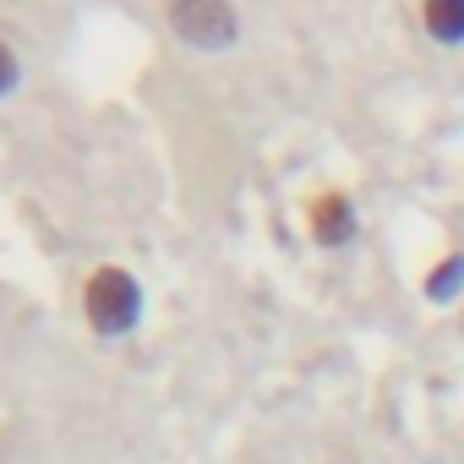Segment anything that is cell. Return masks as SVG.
<instances>
[{
    "label": "cell",
    "mask_w": 464,
    "mask_h": 464,
    "mask_svg": "<svg viewBox=\"0 0 464 464\" xmlns=\"http://www.w3.org/2000/svg\"><path fill=\"white\" fill-rule=\"evenodd\" d=\"M148 312V290L126 263H99L82 279V323L93 328V339H126L142 328Z\"/></svg>",
    "instance_id": "6da1fadb"
},
{
    "label": "cell",
    "mask_w": 464,
    "mask_h": 464,
    "mask_svg": "<svg viewBox=\"0 0 464 464\" xmlns=\"http://www.w3.org/2000/svg\"><path fill=\"white\" fill-rule=\"evenodd\" d=\"M164 23L197 55H224L241 44V12L224 6V0H180V6L164 12Z\"/></svg>",
    "instance_id": "7a4b0ae2"
},
{
    "label": "cell",
    "mask_w": 464,
    "mask_h": 464,
    "mask_svg": "<svg viewBox=\"0 0 464 464\" xmlns=\"http://www.w3.org/2000/svg\"><path fill=\"white\" fill-rule=\"evenodd\" d=\"M420 34L442 50L464 44V0H426L420 6Z\"/></svg>",
    "instance_id": "277c9868"
},
{
    "label": "cell",
    "mask_w": 464,
    "mask_h": 464,
    "mask_svg": "<svg viewBox=\"0 0 464 464\" xmlns=\"http://www.w3.org/2000/svg\"><path fill=\"white\" fill-rule=\"evenodd\" d=\"M23 88V61H17V50L0 39V99H12Z\"/></svg>",
    "instance_id": "8992f818"
},
{
    "label": "cell",
    "mask_w": 464,
    "mask_h": 464,
    "mask_svg": "<svg viewBox=\"0 0 464 464\" xmlns=\"http://www.w3.org/2000/svg\"><path fill=\"white\" fill-rule=\"evenodd\" d=\"M464 290V252H453V257H442L426 279H420V295L431 301V306H448L453 295Z\"/></svg>",
    "instance_id": "5b68a950"
},
{
    "label": "cell",
    "mask_w": 464,
    "mask_h": 464,
    "mask_svg": "<svg viewBox=\"0 0 464 464\" xmlns=\"http://www.w3.org/2000/svg\"><path fill=\"white\" fill-rule=\"evenodd\" d=\"M306 236H312V246H323V252L355 246V236H361V213H355L350 191L328 186V191L312 197V208H306Z\"/></svg>",
    "instance_id": "3957f363"
}]
</instances>
